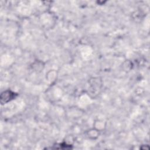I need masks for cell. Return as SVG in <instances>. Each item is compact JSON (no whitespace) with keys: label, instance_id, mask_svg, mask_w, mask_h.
Wrapping results in <instances>:
<instances>
[{"label":"cell","instance_id":"obj_1","mask_svg":"<svg viewBox=\"0 0 150 150\" xmlns=\"http://www.w3.org/2000/svg\"><path fill=\"white\" fill-rule=\"evenodd\" d=\"M17 96V94L11 90H6L1 94V102L2 104H5L11 101Z\"/></svg>","mask_w":150,"mask_h":150}]
</instances>
